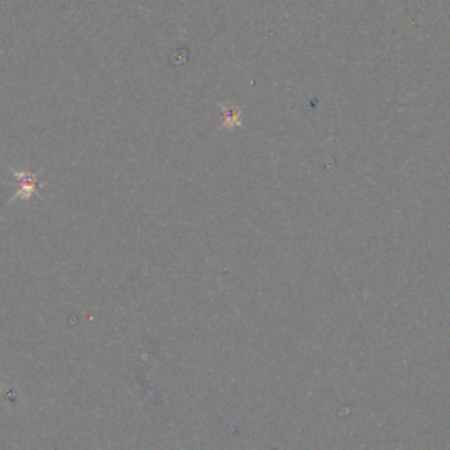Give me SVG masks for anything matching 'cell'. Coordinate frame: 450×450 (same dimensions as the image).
Returning <instances> with one entry per match:
<instances>
[{
  "mask_svg": "<svg viewBox=\"0 0 450 450\" xmlns=\"http://www.w3.org/2000/svg\"><path fill=\"white\" fill-rule=\"evenodd\" d=\"M12 174L16 178L18 190L16 193L12 196L11 202L18 201V199H21V201H30L34 196L39 193V189L43 183H40L39 176H37L36 173H30V171L21 169V171H12Z\"/></svg>",
  "mask_w": 450,
  "mask_h": 450,
  "instance_id": "obj_1",
  "label": "cell"
},
{
  "mask_svg": "<svg viewBox=\"0 0 450 450\" xmlns=\"http://www.w3.org/2000/svg\"><path fill=\"white\" fill-rule=\"evenodd\" d=\"M241 123L239 120V113L236 109H224V127H236V125Z\"/></svg>",
  "mask_w": 450,
  "mask_h": 450,
  "instance_id": "obj_2",
  "label": "cell"
}]
</instances>
